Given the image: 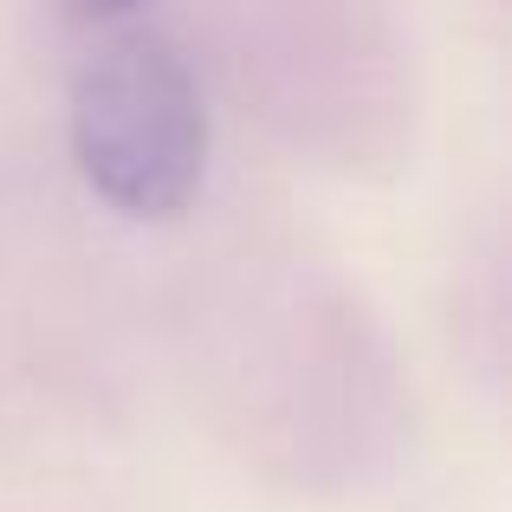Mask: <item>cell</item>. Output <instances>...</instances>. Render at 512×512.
I'll list each match as a JSON object with an SVG mask.
<instances>
[{
	"label": "cell",
	"mask_w": 512,
	"mask_h": 512,
	"mask_svg": "<svg viewBox=\"0 0 512 512\" xmlns=\"http://www.w3.org/2000/svg\"><path fill=\"white\" fill-rule=\"evenodd\" d=\"M137 7H150V0H65L72 26H124Z\"/></svg>",
	"instance_id": "obj_2"
},
{
	"label": "cell",
	"mask_w": 512,
	"mask_h": 512,
	"mask_svg": "<svg viewBox=\"0 0 512 512\" xmlns=\"http://www.w3.org/2000/svg\"><path fill=\"white\" fill-rule=\"evenodd\" d=\"M72 163L130 221H169L208 175L195 65L156 26H104L72 78Z\"/></svg>",
	"instance_id": "obj_1"
}]
</instances>
